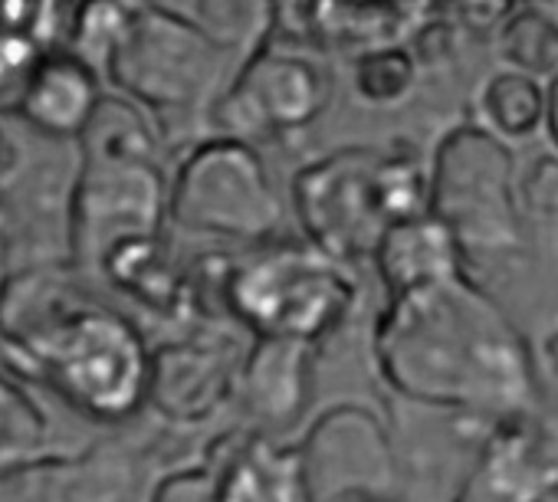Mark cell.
Returning <instances> with one entry per match:
<instances>
[{
    "label": "cell",
    "instance_id": "1",
    "mask_svg": "<svg viewBox=\"0 0 558 502\" xmlns=\"http://www.w3.org/2000/svg\"><path fill=\"white\" fill-rule=\"evenodd\" d=\"M372 362L381 384L417 411L483 427L542 411L538 355L473 273L388 296L372 326Z\"/></svg>",
    "mask_w": 558,
    "mask_h": 502
},
{
    "label": "cell",
    "instance_id": "2",
    "mask_svg": "<svg viewBox=\"0 0 558 502\" xmlns=\"http://www.w3.org/2000/svg\"><path fill=\"white\" fill-rule=\"evenodd\" d=\"M80 277L24 267L0 280V352L17 378L47 384L76 414L122 424L145 411L151 348Z\"/></svg>",
    "mask_w": 558,
    "mask_h": 502
},
{
    "label": "cell",
    "instance_id": "3",
    "mask_svg": "<svg viewBox=\"0 0 558 502\" xmlns=\"http://www.w3.org/2000/svg\"><path fill=\"white\" fill-rule=\"evenodd\" d=\"M80 138L86 151L70 204V249L80 273H99L116 246L158 236L168 194L135 106L99 99Z\"/></svg>",
    "mask_w": 558,
    "mask_h": 502
},
{
    "label": "cell",
    "instance_id": "4",
    "mask_svg": "<svg viewBox=\"0 0 558 502\" xmlns=\"http://www.w3.org/2000/svg\"><path fill=\"white\" fill-rule=\"evenodd\" d=\"M293 207L323 254L345 267L372 260L391 223L427 213V161L365 145L332 151L300 171Z\"/></svg>",
    "mask_w": 558,
    "mask_h": 502
},
{
    "label": "cell",
    "instance_id": "5",
    "mask_svg": "<svg viewBox=\"0 0 558 502\" xmlns=\"http://www.w3.org/2000/svg\"><path fill=\"white\" fill-rule=\"evenodd\" d=\"M427 210L450 230L473 277L486 267L519 264L532 249L515 151L480 122H460L434 145Z\"/></svg>",
    "mask_w": 558,
    "mask_h": 502
},
{
    "label": "cell",
    "instance_id": "6",
    "mask_svg": "<svg viewBox=\"0 0 558 502\" xmlns=\"http://www.w3.org/2000/svg\"><path fill=\"white\" fill-rule=\"evenodd\" d=\"M227 313L256 339L319 345L339 332L359 299L345 264L306 243L263 246L220 277Z\"/></svg>",
    "mask_w": 558,
    "mask_h": 502
},
{
    "label": "cell",
    "instance_id": "7",
    "mask_svg": "<svg viewBox=\"0 0 558 502\" xmlns=\"http://www.w3.org/2000/svg\"><path fill=\"white\" fill-rule=\"evenodd\" d=\"M168 213L184 230L263 240L283 220V204L259 155L243 142L223 138L197 145L184 158L168 194Z\"/></svg>",
    "mask_w": 558,
    "mask_h": 502
},
{
    "label": "cell",
    "instance_id": "8",
    "mask_svg": "<svg viewBox=\"0 0 558 502\" xmlns=\"http://www.w3.org/2000/svg\"><path fill=\"white\" fill-rule=\"evenodd\" d=\"M296 450L310 502H398V443L368 404L326 407Z\"/></svg>",
    "mask_w": 558,
    "mask_h": 502
},
{
    "label": "cell",
    "instance_id": "9",
    "mask_svg": "<svg viewBox=\"0 0 558 502\" xmlns=\"http://www.w3.org/2000/svg\"><path fill=\"white\" fill-rule=\"evenodd\" d=\"M112 76L155 106H194L217 79L214 47L174 14L148 11L116 40Z\"/></svg>",
    "mask_w": 558,
    "mask_h": 502
},
{
    "label": "cell",
    "instance_id": "10",
    "mask_svg": "<svg viewBox=\"0 0 558 502\" xmlns=\"http://www.w3.org/2000/svg\"><path fill=\"white\" fill-rule=\"evenodd\" d=\"M243 352L230 335H184L151 348L145 407L168 424H201L233 401Z\"/></svg>",
    "mask_w": 558,
    "mask_h": 502
},
{
    "label": "cell",
    "instance_id": "11",
    "mask_svg": "<svg viewBox=\"0 0 558 502\" xmlns=\"http://www.w3.org/2000/svg\"><path fill=\"white\" fill-rule=\"evenodd\" d=\"M558 489V437L535 417L499 420L450 502H545Z\"/></svg>",
    "mask_w": 558,
    "mask_h": 502
},
{
    "label": "cell",
    "instance_id": "12",
    "mask_svg": "<svg viewBox=\"0 0 558 502\" xmlns=\"http://www.w3.org/2000/svg\"><path fill=\"white\" fill-rule=\"evenodd\" d=\"M138 469L119 446L40 453L0 469V502H135Z\"/></svg>",
    "mask_w": 558,
    "mask_h": 502
},
{
    "label": "cell",
    "instance_id": "13",
    "mask_svg": "<svg viewBox=\"0 0 558 502\" xmlns=\"http://www.w3.org/2000/svg\"><path fill=\"white\" fill-rule=\"evenodd\" d=\"M316 371V345L293 339H256L240 358L233 401L246 430L283 437L310 407Z\"/></svg>",
    "mask_w": 558,
    "mask_h": 502
},
{
    "label": "cell",
    "instance_id": "14",
    "mask_svg": "<svg viewBox=\"0 0 558 502\" xmlns=\"http://www.w3.org/2000/svg\"><path fill=\"white\" fill-rule=\"evenodd\" d=\"M214 502H310L296 443L269 433H227L207 456Z\"/></svg>",
    "mask_w": 558,
    "mask_h": 502
},
{
    "label": "cell",
    "instance_id": "15",
    "mask_svg": "<svg viewBox=\"0 0 558 502\" xmlns=\"http://www.w3.org/2000/svg\"><path fill=\"white\" fill-rule=\"evenodd\" d=\"M230 106L256 128L310 125L326 106V79L316 66L290 57H266L236 83Z\"/></svg>",
    "mask_w": 558,
    "mask_h": 502
},
{
    "label": "cell",
    "instance_id": "16",
    "mask_svg": "<svg viewBox=\"0 0 558 502\" xmlns=\"http://www.w3.org/2000/svg\"><path fill=\"white\" fill-rule=\"evenodd\" d=\"M372 264L378 270L385 296H395V293H404L434 280H447L457 273H470L457 240L430 210L391 223L375 246Z\"/></svg>",
    "mask_w": 558,
    "mask_h": 502
},
{
    "label": "cell",
    "instance_id": "17",
    "mask_svg": "<svg viewBox=\"0 0 558 502\" xmlns=\"http://www.w3.org/2000/svg\"><path fill=\"white\" fill-rule=\"evenodd\" d=\"M99 102L93 73L76 60L37 66L24 89V115L47 135H80Z\"/></svg>",
    "mask_w": 558,
    "mask_h": 502
},
{
    "label": "cell",
    "instance_id": "18",
    "mask_svg": "<svg viewBox=\"0 0 558 502\" xmlns=\"http://www.w3.org/2000/svg\"><path fill=\"white\" fill-rule=\"evenodd\" d=\"M476 122L502 142H525L545 122V83L532 73L502 66L476 93Z\"/></svg>",
    "mask_w": 558,
    "mask_h": 502
},
{
    "label": "cell",
    "instance_id": "19",
    "mask_svg": "<svg viewBox=\"0 0 558 502\" xmlns=\"http://www.w3.org/2000/svg\"><path fill=\"white\" fill-rule=\"evenodd\" d=\"M53 424L21 378L0 371V469L50 453Z\"/></svg>",
    "mask_w": 558,
    "mask_h": 502
},
{
    "label": "cell",
    "instance_id": "20",
    "mask_svg": "<svg viewBox=\"0 0 558 502\" xmlns=\"http://www.w3.org/2000/svg\"><path fill=\"white\" fill-rule=\"evenodd\" d=\"M506 66L538 76L542 83L558 70V30L535 11L519 8L496 34Z\"/></svg>",
    "mask_w": 558,
    "mask_h": 502
},
{
    "label": "cell",
    "instance_id": "21",
    "mask_svg": "<svg viewBox=\"0 0 558 502\" xmlns=\"http://www.w3.org/2000/svg\"><path fill=\"white\" fill-rule=\"evenodd\" d=\"M417 79V63L401 47H381L362 60L359 89L372 102H398L411 93Z\"/></svg>",
    "mask_w": 558,
    "mask_h": 502
},
{
    "label": "cell",
    "instance_id": "22",
    "mask_svg": "<svg viewBox=\"0 0 558 502\" xmlns=\"http://www.w3.org/2000/svg\"><path fill=\"white\" fill-rule=\"evenodd\" d=\"M519 204L525 217H558V155H538L519 171Z\"/></svg>",
    "mask_w": 558,
    "mask_h": 502
},
{
    "label": "cell",
    "instance_id": "23",
    "mask_svg": "<svg viewBox=\"0 0 558 502\" xmlns=\"http://www.w3.org/2000/svg\"><path fill=\"white\" fill-rule=\"evenodd\" d=\"M450 17L473 37H496L499 27L525 8L522 0H447Z\"/></svg>",
    "mask_w": 558,
    "mask_h": 502
},
{
    "label": "cell",
    "instance_id": "24",
    "mask_svg": "<svg viewBox=\"0 0 558 502\" xmlns=\"http://www.w3.org/2000/svg\"><path fill=\"white\" fill-rule=\"evenodd\" d=\"M151 502H214V466L210 460H201L184 469H171L165 479H158Z\"/></svg>",
    "mask_w": 558,
    "mask_h": 502
},
{
    "label": "cell",
    "instance_id": "25",
    "mask_svg": "<svg viewBox=\"0 0 558 502\" xmlns=\"http://www.w3.org/2000/svg\"><path fill=\"white\" fill-rule=\"evenodd\" d=\"M542 132H545L548 145L558 155V70L545 79V122H542Z\"/></svg>",
    "mask_w": 558,
    "mask_h": 502
},
{
    "label": "cell",
    "instance_id": "26",
    "mask_svg": "<svg viewBox=\"0 0 558 502\" xmlns=\"http://www.w3.org/2000/svg\"><path fill=\"white\" fill-rule=\"evenodd\" d=\"M538 371H542V378H548V381L558 384V326H555V329L545 335V342H542Z\"/></svg>",
    "mask_w": 558,
    "mask_h": 502
},
{
    "label": "cell",
    "instance_id": "27",
    "mask_svg": "<svg viewBox=\"0 0 558 502\" xmlns=\"http://www.w3.org/2000/svg\"><path fill=\"white\" fill-rule=\"evenodd\" d=\"M529 8H535V11L558 30V0H532Z\"/></svg>",
    "mask_w": 558,
    "mask_h": 502
},
{
    "label": "cell",
    "instance_id": "28",
    "mask_svg": "<svg viewBox=\"0 0 558 502\" xmlns=\"http://www.w3.org/2000/svg\"><path fill=\"white\" fill-rule=\"evenodd\" d=\"M522 4H532V0H522Z\"/></svg>",
    "mask_w": 558,
    "mask_h": 502
}]
</instances>
